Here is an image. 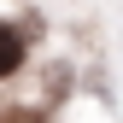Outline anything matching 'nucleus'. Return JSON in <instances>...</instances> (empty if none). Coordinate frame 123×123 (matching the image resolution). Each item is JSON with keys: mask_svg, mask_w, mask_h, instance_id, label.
Listing matches in <instances>:
<instances>
[{"mask_svg": "<svg viewBox=\"0 0 123 123\" xmlns=\"http://www.w3.org/2000/svg\"><path fill=\"white\" fill-rule=\"evenodd\" d=\"M24 59H29V41H24V29L0 18V82H6V76H18V70H24Z\"/></svg>", "mask_w": 123, "mask_h": 123, "instance_id": "obj_1", "label": "nucleus"}]
</instances>
